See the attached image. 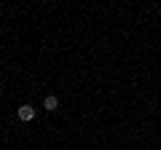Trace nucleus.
<instances>
[{"instance_id":"2","label":"nucleus","mask_w":161,"mask_h":150,"mask_svg":"<svg viewBox=\"0 0 161 150\" xmlns=\"http://www.w3.org/2000/svg\"><path fill=\"white\" fill-rule=\"evenodd\" d=\"M43 107H46V110H57L59 107V99L57 97H46V99H43Z\"/></svg>"},{"instance_id":"1","label":"nucleus","mask_w":161,"mask_h":150,"mask_svg":"<svg viewBox=\"0 0 161 150\" xmlns=\"http://www.w3.org/2000/svg\"><path fill=\"white\" fill-rule=\"evenodd\" d=\"M16 115H19V121H32V118H35V107H30V104H22V107L16 110Z\"/></svg>"}]
</instances>
